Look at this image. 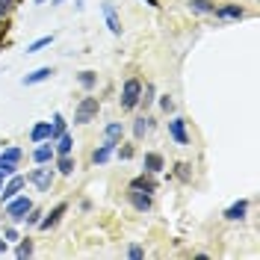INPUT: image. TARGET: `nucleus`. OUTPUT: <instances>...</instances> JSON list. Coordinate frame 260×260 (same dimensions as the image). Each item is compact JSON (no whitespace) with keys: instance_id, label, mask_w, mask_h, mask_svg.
Here are the masks:
<instances>
[{"instance_id":"28","label":"nucleus","mask_w":260,"mask_h":260,"mask_svg":"<svg viewBox=\"0 0 260 260\" xmlns=\"http://www.w3.org/2000/svg\"><path fill=\"white\" fill-rule=\"evenodd\" d=\"M151 101H154V86L148 83L145 89H142V95H139V104H142V107H151Z\"/></svg>"},{"instance_id":"11","label":"nucleus","mask_w":260,"mask_h":260,"mask_svg":"<svg viewBox=\"0 0 260 260\" xmlns=\"http://www.w3.org/2000/svg\"><path fill=\"white\" fill-rule=\"evenodd\" d=\"M50 77H53V68L45 65V68H36L32 74H27V77H24V86H36V83H45V80H50Z\"/></svg>"},{"instance_id":"4","label":"nucleus","mask_w":260,"mask_h":260,"mask_svg":"<svg viewBox=\"0 0 260 260\" xmlns=\"http://www.w3.org/2000/svg\"><path fill=\"white\" fill-rule=\"evenodd\" d=\"M30 183H36L39 192H50V183H53V172L50 169H32L30 172Z\"/></svg>"},{"instance_id":"30","label":"nucleus","mask_w":260,"mask_h":260,"mask_svg":"<svg viewBox=\"0 0 260 260\" xmlns=\"http://www.w3.org/2000/svg\"><path fill=\"white\" fill-rule=\"evenodd\" d=\"M127 257L130 260H142V257H145V248H142V245H130V248H127Z\"/></svg>"},{"instance_id":"13","label":"nucleus","mask_w":260,"mask_h":260,"mask_svg":"<svg viewBox=\"0 0 260 260\" xmlns=\"http://www.w3.org/2000/svg\"><path fill=\"white\" fill-rule=\"evenodd\" d=\"M113 151H115V145H113V142H107V139H104V145L92 151V162H95V166H104V162H107L110 157H113Z\"/></svg>"},{"instance_id":"1","label":"nucleus","mask_w":260,"mask_h":260,"mask_svg":"<svg viewBox=\"0 0 260 260\" xmlns=\"http://www.w3.org/2000/svg\"><path fill=\"white\" fill-rule=\"evenodd\" d=\"M30 207H32V201L27 195H15V198L6 201V216H9L12 222H24V216H27Z\"/></svg>"},{"instance_id":"37","label":"nucleus","mask_w":260,"mask_h":260,"mask_svg":"<svg viewBox=\"0 0 260 260\" xmlns=\"http://www.w3.org/2000/svg\"><path fill=\"white\" fill-rule=\"evenodd\" d=\"M0 254H6V240L0 237Z\"/></svg>"},{"instance_id":"21","label":"nucleus","mask_w":260,"mask_h":260,"mask_svg":"<svg viewBox=\"0 0 260 260\" xmlns=\"http://www.w3.org/2000/svg\"><path fill=\"white\" fill-rule=\"evenodd\" d=\"M62 133H65V118L56 113L53 115V121H50V142H53L56 136H62Z\"/></svg>"},{"instance_id":"23","label":"nucleus","mask_w":260,"mask_h":260,"mask_svg":"<svg viewBox=\"0 0 260 260\" xmlns=\"http://www.w3.org/2000/svg\"><path fill=\"white\" fill-rule=\"evenodd\" d=\"M148 130H151V118H145V115H142V118H139V121L133 124V133H136V139H142Z\"/></svg>"},{"instance_id":"15","label":"nucleus","mask_w":260,"mask_h":260,"mask_svg":"<svg viewBox=\"0 0 260 260\" xmlns=\"http://www.w3.org/2000/svg\"><path fill=\"white\" fill-rule=\"evenodd\" d=\"M50 157H53V142H39V148L32 151V160L45 166V162H50Z\"/></svg>"},{"instance_id":"10","label":"nucleus","mask_w":260,"mask_h":260,"mask_svg":"<svg viewBox=\"0 0 260 260\" xmlns=\"http://www.w3.org/2000/svg\"><path fill=\"white\" fill-rule=\"evenodd\" d=\"M127 198H130V204H133L139 213H148V210H151V195L142 192V189H130Z\"/></svg>"},{"instance_id":"39","label":"nucleus","mask_w":260,"mask_h":260,"mask_svg":"<svg viewBox=\"0 0 260 260\" xmlns=\"http://www.w3.org/2000/svg\"><path fill=\"white\" fill-rule=\"evenodd\" d=\"M50 3H53V6H59V3H65V0H50Z\"/></svg>"},{"instance_id":"33","label":"nucleus","mask_w":260,"mask_h":260,"mask_svg":"<svg viewBox=\"0 0 260 260\" xmlns=\"http://www.w3.org/2000/svg\"><path fill=\"white\" fill-rule=\"evenodd\" d=\"M178 169H180V172H178V175H180V178H183V180H186V178H189V166H186V162H180V166H178Z\"/></svg>"},{"instance_id":"9","label":"nucleus","mask_w":260,"mask_h":260,"mask_svg":"<svg viewBox=\"0 0 260 260\" xmlns=\"http://www.w3.org/2000/svg\"><path fill=\"white\" fill-rule=\"evenodd\" d=\"M213 15L222 18V21H240L245 15L243 6H237V3H228V6H219V9H213Z\"/></svg>"},{"instance_id":"7","label":"nucleus","mask_w":260,"mask_h":260,"mask_svg":"<svg viewBox=\"0 0 260 260\" xmlns=\"http://www.w3.org/2000/svg\"><path fill=\"white\" fill-rule=\"evenodd\" d=\"M169 136H172L178 145H189V136H186V121H183V118H172V121H169Z\"/></svg>"},{"instance_id":"19","label":"nucleus","mask_w":260,"mask_h":260,"mask_svg":"<svg viewBox=\"0 0 260 260\" xmlns=\"http://www.w3.org/2000/svg\"><path fill=\"white\" fill-rule=\"evenodd\" d=\"M145 172H151V175H157V172H162V157L160 154H145Z\"/></svg>"},{"instance_id":"24","label":"nucleus","mask_w":260,"mask_h":260,"mask_svg":"<svg viewBox=\"0 0 260 260\" xmlns=\"http://www.w3.org/2000/svg\"><path fill=\"white\" fill-rule=\"evenodd\" d=\"M50 42H53V36H42V39H36V42H32L30 48H27V53H39L42 48H48Z\"/></svg>"},{"instance_id":"38","label":"nucleus","mask_w":260,"mask_h":260,"mask_svg":"<svg viewBox=\"0 0 260 260\" xmlns=\"http://www.w3.org/2000/svg\"><path fill=\"white\" fill-rule=\"evenodd\" d=\"M148 6H154V9H157V6H160V3H157V0H145Z\"/></svg>"},{"instance_id":"3","label":"nucleus","mask_w":260,"mask_h":260,"mask_svg":"<svg viewBox=\"0 0 260 260\" xmlns=\"http://www.w3.org/2000/svg\"><path fill=\"white\" fill-rule=\"evenodd\" d=\"M98 110H101L98 98H83L80 107H77V113H74V121H77V124H89V121L98 115Z\"/></svg>"},{"instance_id":"2","label":"nucleus","mask_w":260,"mask_h":260,"mask_svg":"<svg viewBox=\"0 0 260 260\" xmlns=\"http://www.w3.org/2000/svg\"><path fill=\"white\" fill-rule=\"evenodd\" d=\"M139 95H142V83L139 80H127L121 86V110H133L136 104H139Z\"/></svg>"},{"instance_id":"29","label":"nucleus","mask_w":260,"mask_h":260,"mask_svg":"<svg viewBox=\"0 0 260 260\" xmlns=\"http://www.w3.org/2000/svg\"><path fill=\"white\" fill-rule=\"evenodd\" d=\"M39 219H42V210H36V207H30L27 216H24V222H27V225H39Z\"/></svg>"},{"instance_id":"25","label":"nucleus","mask_w":260,"mask_h":260,"mask_svg":"<svg viewBox=\"0 0 260 260\" xmlns=\"http://www.w3.org/2000/svg\"><path fill=\"white\" fill-rule=\"evenodd\" d=\"M95 83H98L95 71H80V86L83 89H95Z\"/></svg>"},{"instance_id":"42","label":"nucleus","mask_w":260,"mask_h":260,"mask_svg":"<svg viewBox=\"0 0 260 260\" xmlns=\"http://www.w3.org/2000/svg\"><path fill=\"white\" fill-rule=\"evenodd\" d=\"M6 3H12V0H6Z\"/></svg>"},{"instance_id":"16","label":"nucleus","mask_w":260,"mask_h":260,"mask_svg":"<svg viewBox=\"0 0 260 260\" xmlns=\"http://www.w3.org/2000/svg\"><path fill=\"white\" fill-rule=\"evenodd\" d=\"M53 142H56V148H53L56 154H71V151H74V136H71V133H62V136H56Z\"/></svg>"},{"instance_id":"31","label":"nucleus","mask_w":260,"mask_h":260,"mask_svg":"<svg viewBox=\"0 0 260 260\" xmlns=\"http://www.w3.org/2000/svg\"><path fill=\"white\" fill-rule=\"evenodd\" d=\"M15 169H18V162H6V160H0V172L9 178V175H15Z\"/></svg>"},{"instance_id":"32","label":"nucleus","mask_w":260,"mask_h":260,"mask_svg":"<svg viewBox=\"0 0 260 260\" xmlns=\"http://www.w3.org/2000/svg\"><path fill=\"white\" fill-rule=\"evenodd\" d=\"M160 107H162V110H166V113H172V110H175V101H172V98H169V95H162Z\"/></svg>"},{"instance_id":"17","label":"nucleus","mask_w":260,"mask_h":260,"mask_svg":"<svg viewBox=\"0 0 260 260\" xmlns=\"http://www.w3.org/2000/svg\"><path fill=\"white\" fill-rule=\"evenodd\" d=\"M104 136H107V142L118 145V139L124 136V127H121V121H110V124H107V130H104Z\"/></svg>"},{"instance_id":"26","label":"nucleus","mask_w":260,"mask_h":260,"mask_svg":"<svg viewBox=\"0 0 260 260\" xmlns=\"http://www.w3.org/2000/svg\"><path fill=\"white\" fill-rule=\"evenodd\" d=\"M0 160H6V162H18V160H21V148H6V151L0 154Z\"/></svg>"},{"instance_id":"5","label":"nucleus","mask_w":260,"mask_h":260,"mask_svg":"<svg viewBox=\"0 0 260 260\" xmlns=\"http://www.w3.org/2000/svg\"><path fill=\"white\" fill-rule=\"evenodd\" d=\"M24 183H27V180L21 178V175H9V183H3V186H0V201L15 198V195L24 189Z\"/></svg>"},{"instance_id":"12","label":"nucleus","mask_w":260,"mask_h":260,"mask_svg":"<svg viewBox=\"0 0 260 260\" xmlns=\"http://www.w3.org/2000/svg\"><path fill=\"white\" fill-rule=\"evenodd\" d=\"M30 139L36 142V145H39V142H50V121H39V124H32Z\"/></svg>"},{"instance_id":"34","label":"nucleus","mask_w":260,"mask_h":260,"mask_svg":"<svg viewBox=\"0 0 260 260\" xmlns=\"http://www.w3.org/2000/svg\"><path fill=\"white\" fill-rule=\"evenodd\" d=\"M3 237H6V240H18V231H15V228H6V231H3Z\"/></svg>"},{"instance_id":"8","label":"nucleus","mask_w":260,"mask_h":260,"mask_svg":"<svg viewBox=\"0 0 260 260\" xmlns=\"http://www.w3.org/2000/svg\"><path fill=\"white\" fill-rule=\"evenodd\" d=\"M65 210H68L65 204H56V207H53L48 216H42V219H39V228H42V231H50V228H56V225H59V219L65 216Z\"/></svg>"},{"instance_id":"18","label":"nucleus","mask_w":260,"mask_h":260,"mask_svg":"<svg viewBox=\"0 0 260 260\" xmlns=\"http://www.w3.org/2000/svg\"><path fill=\"white\" fill-rule=\"evenodd\" d=\"M189 9L198 12V15H213L216 3H213V0H189Z\"/></svg>"},{"instance_id":"41","label":"nucleus","mask_w":260,"mask_h":260,"mask_svg":"<svg viewBox=\"0 0 260 260\" xmlns=\"http://www.w3.org/2000/svg\"><path fill=\"white\" fill-rule=\"evenodd\" d=\"M36 3H45V0H36Z\"/></svg>"},{"instance_id":"20","label":"nucleus","mask_w":260,"mask_h":260,"mask_svg":"<svg viewBox=\"0 0 260 260\" xmlns=\"http://www.w3.org/2000/svg\"><path fill=\"white\" fill-rule=\"evenodd\" d=\"M130 189H142V192H154V189H157V183H154V180L151 178H145V175H142V178H136L133 180V183H130Z\"/></svg>"},{"instance_id":"14","label":"nucleus","mask_w":260,"mask_h":260,"mask_svg":"<svg viewBox=\"0 0 260 260\" xmlns=\"http://www.w3.org/2000/svg\"><path fill=\"white\" fill-rule=\"evenodd\" d=\"M245 210H248V201H245V198H240V201H234V204L225 210V219H231V222H240V219L245 216Z\"/></svg>"},{"instance_id":"35","label":"nucleus","mask_w":260,"mask_h":260,"mask_svg":"<svg viewBox=\"0 0 260 260\" xmlns=\"http://www.w3.org/2000/svg\"><path fill=\"white\" fill-rule=\"evenodd\" d=\"M118 157H121V160H130V157H133V151H130V148H121V154H118Z\"/></svg>"},{"instance_id":"22","label":"nucleus","mask_w":260,"mask_h":260,"mask_svg":"<svg viewBox=\"0 0 260 260\" xmlns=\"http://www.w3.org/2000/svg\"><path fill=\"white\" fill-rule=\"evenodd\" d=\"M56 169H59L62 175H71L77 166H74V160H71V154H59V160H56Z\"/></svg>"},{"instance_id":"40","label":"nucleus","mask_w":260,"mask_h":260,"mask_svg":"<svg viewBox=\"0 0 260 260\" xmlns=\"http://www.w3.org/2000/svg\"><path fill=\"white\" fill-rule=\"evenodd\" d=\"M3 180H6V175H3V172H0V186H3Z\"/></svg>"},{"instance_id":"6","label":"nucleus","mask_w":260,"mask_h":260,"mask_svg":"<svg viewBox=\"0 0 260 260\" xmlns=\"http://www.w3.org/2000/svg\"><path fill=\"white\" fill-rule=\"evenodd\" d=\"M101 12H104V18H107L110 32H113V36H121V21H118V12H115V6L110 3V0H104V3H101Z\"/></svg>"},{"instance_id":"27","label":"nucleus","mask_w":260,"mask_h":260,"mask_svg":"<svg viewBox=\"0 0 260 260\" xmlns=\"http://www.w3.org/2000/svg\"><path fill=\"white\" fill-rule=\"evenodd\" d=\"M15 254H18V257H30V254H32V243H30V240H21L18 248H15Z\"/></svg>"},{"instance_id":"36","label":"nucleus","mask_w":260,"mask_h":260,"mask_svg":"<svg viewBox=\"0 0 260 260\" xmlns=\"http://www.w3.org/2000/svg\"><path fill=\"white\" fill-rule=\"evenodd\" d=\"M6 12H9V3H6V0H0V15H6Z\"/></svg>"}]
</instances>
